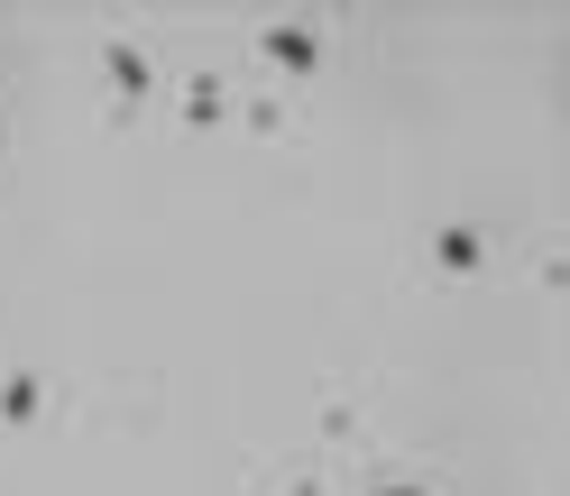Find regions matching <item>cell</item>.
I'll use <instances>...</instances> for the list:
<instances>
[]
</instances>
